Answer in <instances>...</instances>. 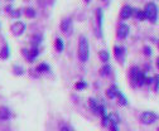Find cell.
Wrapping results in <instances>:
<instances>
[{"label": "cell", "mask_w": 159, "mask_h": 131, "mask_svg": "<svg viewBox=\"0 0 159 131\" xmlns=\"http://www.w3.org/2000/svg\"><path fill=\"white\" fill-rule=\"evenodd\" d=\"M19 14H20L19 10L18 11H13V17H19Z\"/></svg>", "instance_id": "cell-25"}, {"label": "cell", "mask_w": 159, "mask_h": 131, "mask_svg": "<svg viewBox=\"0 0 159 131\" xmlns=\"http://www.w3.org/2000/svg\"><path fill=\"white\" fill-rule=\"evenodd\" d=\"M131 14H133V8H131V6H129V5H124V6H122V9L120 11L121 19H128V18L131 17Z\"/></svg>", "instance_id": "cell-6"}, {"label": "cell", "mask_w": 159, "mask_h": 131, "mask_svg": "<svg viewBox=\"0 0 159 131\" xmlns=\"http://www.w3.org/2000/svg\"><path fill=\"white\" fill-rule=\"evenodd\" d=\"M24 30H25V24L23 23V21H15V23L11 25V33L14 35H17V37L23 34Z\"/></svg>", "instance_id": "cell-4"}, {"label": "cell", "mask_w": 159, "mask_h": 131, "mask_svg": "<svg viewBox=\"0 0 159 131\" xmlns=\"http://www.w3.org/2000/svg\"><path fill=\"white\" fill-rule=\"evenodd\" d=\"M10 117V111L8 107L0 106V120H8Z\"/></svg>", "instance_id": "cell-8"}, {"label": "cell", "mask_w": 159, "mask_h": 131, "mask_svg": "<svg viewBox=\"0 0 159 131\" xmlns=\"http://www.w3.org/2000/svg\"><path fill=\"white\" fill-rule=\"evenodd\" d=\"M157 119H158V116L154 112H151V111H145V112H143L141 116H140L141 122L143 123H147V125H150V123L155 122Z\"/></svg>", "instance_id": "cell-3"}, {"label": "cell", "mask_w": 159, "mask_h": 131, "mask_svg": "<svg viewBox=\"0 0 159 131\" xmlns=\"http://www.w3.org/2000/svg\"><path fill=\"white\" fill-rule=\"evenodd\" d=\"M109 72H110V66L109 64H105L104 67H102V69H101V73L106 75V73H109Z\"/></svg>", "instance_id": "cell-22"}, {"label": "cell", "mask_w": 159, "mask_h": 131, "mask_svg": "<svg viewBox=\"0 0 159 131\" xmlns=\"http://www.w3.org/2000/svg\"><path fill=\"white\" fill-rule=\"evenodd\" d=\"M62 131H70V130H68L67 127H63V129H62Z\"/></svg>", "instance_id": "cell-28"}, {"label": "cell", "mask_w": 159, "mask_h": 131, "mask_svg": "<svg viewBox=\"0 0 159 131\" xmlns=\"http://www.w3.org/2000/svg\"><path fill=\"white\" fill-rule=\"evenodd\" d=\"M85 87H86V83H85V82H77V83H76V88H77V90H83Z\"/></svg>", "instance_id": "cell-23"}, {"label": "cell", "mask_w": 159, "mask_h": 131, "mask_svg": "<svg viewBox=\"0 0 159 131\" xmlns=\"http://www.w3.org/2000/svg\"><path fill=\"white\" fill-rule=\"evenodd\" d=\"M139 73H140V71H139V68H136V67H133L131 69H130V77H131L133 81H135V78L138 77Z\"/></svg>", "instance_id": "cell-11"}, {"label": "cell", "mask_w": 159, "mask_h": 131, "mask_svg": "<svg viewBox=\"0 0 159 131\" xmlns=\"http://www.w3.org/2000/svg\"><path fill=\"white\" fill-rule=\"evenodd\" d=\"M158 43H159V42H158Z\"/></svg>", "instance_id": "cell-30"}, {"label": "cell", "mask_w": 159, "mask_h": 131, "mask_svg": "<svg viewBox=\"0 0 159 131\" xmlns=\"http://www.w3.org/2000/svg\"><path fill=\"white\" fill-rule=\"evenodd\" d=\"M97 21H99V27L101 28V24H102V9H97Z\"/></svg>", "instance_id": "cell-17"}, {"label": "cell", "mask_w": 159, "mask_h": 131, "mask_svg": "<svg viewBox=\"0 0 159 131\" xmlns=\"http://www.w3.org/2000/svg\"><path fill=\"white\" fill-rule=\"evenodd\" d=\"M48 69H49V67H48V66H47L46 63H42V64H39V66H38V71H39V72L48 71Z\"/></svg>", "instance_id": "cell-21"}, {"label": "cell", "mask_w": 159, "mask_h": 131, "mask_svg": "<svg viewBox=\"0 0 159 131\" xmlns=\"http://www.w3.org/2000/svg\"><path fill=\"white\" fill-rule=\"evenodd\" d=\"M135 81H136V83H138V85L140 86V85H143L144 82H145V76H144V75L141 73V72H140V73L138 75V77L135 78Z\"/></svg>", "instance_id": "cell-14"}, {"label": "cell", "mask_w": 159, "mask_h": 131, "mask_svg": "<svg viewBox=\"0 0 159 131\" xmlns=\"http://www.w3.org/2000/svg\"><path fill=\"white\" fill-rule=\"evenodd\" d=\"M154 86H155V91H158V88H159V76L154 77Z\"/></svg>", "instance_id": "cell-24"}, {"label": "cell", "mask_w": 159, "mask_h": 131, "mask_svg": "<svg viewBox=\"0 0 159 131\" xmlns=\"http://www.w3.org/2000/svg\"><path fill=\"white\" fill-rule=\"evenodd\" d=\"M25 14H27V17H29V18H34L35 17V11L33 9H31V8L25 9Z\"/></svg>", "instance_id": "cell-19"}, {"label": "cell", "mask_w": 159, "mask_h": 131, "mask_svg": "<svg viewBox=\"0 0 159 131\" xmlns=\"http://www.w3.org/2000/svg\"><path fill=\"white\" fill-rule=\"evenodd\" d=\"M85 2H86V3H89V2H91V0H85Z\"/></svg>", "instance_id": "cell-29"}, {"label": "cell", "mask_w": 159, "mask_h": 131, "mask_svg": "<svg viewBox=\"0 0 159 131\" xmlns=\"http://www.w3.org/2000/svg\"><path fill=\"white\" fill-rule=\"evenodd\" d=\"M157 67H158V69H159V58L157 59Z\"/></svg>", "instance_id": "cell-27"}, {"label": "cell", "mask_w": 159, "mask_h": 131, "mask_svg": "<svg viewBox=\"0 0 159 131\" xmlns=\"http://www.w3.org/2000/svg\"><path fill=\"white\" fill-rule=\"evenodd\" d=\"M116 96H118V98H119V101H120V104H121V105H126L128 101H126V98L124 97V94L120 93V92H118Z\"/></svg>", "instance_id": "cell-18"}, {"label": "cell", "mask_w": 159, "mask_h": 131, "mask_svg": "<svg viewBox=\"0 0 159 131\" xmlns=\"http://www.w3.org/2000/svg\"><path fill=\"white\" fill-rule=\"evenodd\" d=\"M71 28H72V20L66 18V19H63L61 21V29L64 32V33H68L71 30Z\"/></svg>", "instance_id": "cell-7"}, {"label": "cell", "mask_w": 159, "mask_h": 131, "mask_svg": "<svg viewBox=\"0 0 159 131\" xmlns=\"http://www.w3.org/2000/svg\"><path fill=\"white\" fill-rule=\"evenodd\" d=\"M114 52H115V56H116V58L119 59V57H121L122 53H124V48H121V47H115Z\"/></svg>", "instance_id": "cell-15"}, {"label": "cell", "mask_w": 159, "mask_h": 131, "mask_svg": "<svg viewBox=\"0 0 159 131\" xmlns=\"http://www.w3.org/2000/svg\"><path fill=\"white\" fill-rule=\"evenodd\" d=\"M0 56H2V58H4V59H6V58L9 57V48H8V46H5V47L3 48V50H2V53H0Z\"/></svg>", "instance_id": "cell-16"}, {"label": "cell", "mask_w": 159, "mask_h": 131, "mask_svg": "<svg viewBox=\"0 0 159 131\" xmlns=\"http://www.w3.org/2000/svg\"><path fill=\"white\" fill-rule=\"evenodd\" d=\"M145 18L151 20V21H155L157 20V15H158V9H157V5L154 3H148L145 5Z\"/></svg>", "instance_id": "cell-2"}, {"label": "cell", "mask_w": 159, "mask_h": 131, "mask_svg": "<svg viewBox=\"0 0 159 131\" xmlns=\"http://www.w3.org/2000/svg\"><path fill=\"white\" fill-rule=\"evenodd\" d=\"M118 88L115 87V85H112L110 88H107L106 90V94H107V97L109 98H114V97H116V94H118Z\"/></svg>", "instance_id": "cell-9"}, {"label": "cell", "mask_w": 159, "mask_h": 131, "mask_svg": "<svg viewBox=\"0 0 159 131\" xmlns=\"http://www.w3.org/2000/svg\"><path fill=\"white\" fill-rule=\"evenodd\" d=\"M145 52H147V53H149V54H150V52H151V50H150V48H145Z\"/></svg>", "instance_id": "cell-26"}, {"label": "cell", "mask_w": 159, "mask_h": 131, "mask_svg": "<svg viewBox=\"0 0 159 131\" xmlns=\"http://www.w3.org/2000/svg\"><path fill=\"white\" fill-rule=\"evenodd\" d=\"M99 56H100V58H101V61H102V62L109 61V53H107L106 50H101V52L99 53Z\"/></svg>", "instance_id": "cell-13"}, {"label": "cell", "mask_w": 159, "mask_h": 131, "mask_svg": "<svg viewBox=\"0 0 159 131\" xmlns=\"http://www.w3.org/2000/svg\"><path fill=\"white\" fill-rule=\"evenodd\" d=\"M129 25L128 24H125V23H122V24H120L119 25V28H118V37L119 38H121V39H124L126 35L129 34Z\"/></svg>", "instance_id": "cell-5"}, {"label": "cell", "mask_w": 159, "mask_h": 131, "mask_svg": "<svg viewBox=\"0 0 159 131\" xmlns=\"http://www.w3.org/2000/svg\"><path fill=\"white\" fill-rule=\"evenodd\" d=\"M63 40L61 39V38H57L56 39V49L57 50H58V52H62V50H63Z\"/></svg>", "instance_id": "cell-12"}, {"label": "cell", "mask_w": 159, "mask_h": 131, "mask_svg": "<svg viewBox=\"0 0 159 131\" xmlns=\"http://www.w3.org/2000/svg\"><path fill=\"white\" fill-rule=\"evenodd\" d=\"M38 56V49L33 47L31 50H28V56H27V59H29V61H33L35 57Z\"/></svg>", "instance_id": "cell-10"}, {"label": "cell", "mask_w": 159, "mask_h": 131, "mask_svg": "<svg viewBox=\"0 0 159 131\" xmlns=\"http://www.w3.org/2000/svg\"><path fill=\"white\" fill-rule=\"evenodd\" d=\"M136 18H138L139 20L145 19V13H144L143 10H138V11H136Z\"/></svg>", "instance_id": "cell-20"}, {"label": "cell", "mask_w": 159, "mask_h": 131, "mask_svg": "<svg viewBox=\"0 0 159 131\" xmlns=\"http://www.w3.org/2000/svg\"><path fill=\"white\" fill-rule=\"evenodd\" d=\"M90 56V46L86 37H81L78 42V58L81 62H86Z\"/></svg>", "instance_id": "cell-1"}]
</instances>
